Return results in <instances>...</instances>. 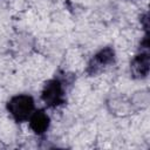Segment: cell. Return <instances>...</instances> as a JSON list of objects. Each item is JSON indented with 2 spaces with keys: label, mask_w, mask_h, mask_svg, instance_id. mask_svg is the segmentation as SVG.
<instances>
[{
  "label": "cell",
  "mask_w": 150,
  "mask_h": 150,
  "mask_svg": "<svg viewBox=\"0 0 150 150\" xmlns=\"http://www.w3.org/2000/svg\"><path fill=\"white\" fill-rule=\"evenodd\" d=\"M7 110L16 122H23L34 111V100L29 95L13 96L7 103Z\"/></svg>",
  "instance_id": "6da1fadb"
},
{
  "label": "cell",
  "mask_w": 150,
  "mask_h": 150,
  "mask_svg": "<svg viewBox=\"0 0 150 150\" xmlns=\"http://www.w3.org/2000/svg\"><path fill=\"white\" fill-rule=\"evenodd\" d=\"M131 73L135 77H145L149 73V54L141 53L131 62Z\"/></svg>",
  "instance_id": "5b68a950"
},
{
  "label": "cell",
  "mask_w": 150,
  "mask_h": 150,
  "mask_svg": "<svg viewBox=\"0 0 150 150\" xmlns=\"http://www.w3.org/2000/svg\"><path fill=\"white\" fill-rule=\"evenodd\" d=\"M115 59V53L114 49L110 47H105L103 49H101L90 61L87 71L91 75L96 74L97 71H100L103 67H105L107 64H110L114 62Z\"/></svg>",
  "instance_id": "3957f363"
},
{
  "label": "cell",
  "mask_w": 150,
  "mask_h": 150,
  "mask_svg": "<svg viewBox=\"0 0 150 150\" xmlns=\"http://www.w3.org/2000/svg\"><path fill=\"white\" fill-rule=\"evenodd\" d=\"M49 122L50 121L48 115L42 109L33 111V114L29 117V127L38 135H42L47 131V129L49 128Z\"/></svg>",
  "instance_id": "277c9868"
},
{
  "label": "cell",
  "mask_w": 150,
  "mask_h": 150,
  "mask_svg": "<svg viewBox=\"0 0 150 150\" xmlns=\"http://www.w3.org/2000/svg\"><path fill=\"white\" fill-rule=\"evenodd\" d=\"M42 101L48 105V107H59L64 103V91L62 83L59 80H49L46 82L42 94H41Z\"/></svg>",
  "instance_id": "7a4b0ae2"
}]
</instances>
